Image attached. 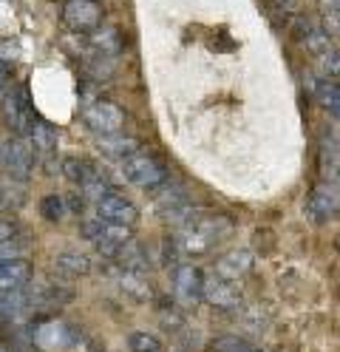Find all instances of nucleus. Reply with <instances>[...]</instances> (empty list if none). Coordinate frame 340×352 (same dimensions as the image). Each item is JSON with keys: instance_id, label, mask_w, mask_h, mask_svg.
<instances>
[{"instance_id": "13", "label": "nucleus", "mask_w": 340, "mask_h": 352, "mask_svg": "<svg viewBox=\"0 0 340 352\" xmlns=\"http://www.w3.org/2000/svg\"><path fill=\"white\" fill-rule=\"evenodd\" d=\"M97 216L108 219V222H120V225H133L136 219H139V210H136V205L128 199V196L122 193H108L105 199L97 202Z\"/></svg>"}, {"instance_id": "35", "label": "nucleus", "mask_w": 340, "mask_h": 352, "mask_svg": "<svg viewBox=\"0 0 340 352\" xmlns=\"http://www.w3.org/2000/svg\"><path fill=\"white\" fill-rule=\"evenodd\" d=\"M14 236H17V225L9 222V219H0V245H3V241H12Z\"/></svg>"}, {"instance_id": "2", "label": "nucleus", "mask_w": 340, "mask_h": 352, "mask_svg": "<svg viewBox=\"0 0 340 352\" xmlns=\"http://www.w3.org/2000/svg\"><path fill=\"white\" fill-rule=\"evenodd\" d=\"M122 173H125V179L136 188H142V190H159V188H165L170 179H168V170L165 165L159 162L153 153L148 151H133L131 157L122 160Z\"/></svg>"}, {"instance_id": "15", "label": "nucleus", "mask_w": 340, "mask_h": 352, "mask_svg": "<svg viewBox=\"0 0 340 352\" xmlns=\"http://www.w3.org/2000/svg\"><path fill=\"white\" fill-rule=\"evenodd\" d=\"M34 276L32 261L26 258H9L0 261V290H14V287H26Z\"/></svg>"}, {"instance_id": "16", "label": "nucleus", "mask_w": 340, "mask_h": 352, "mask_svg": "<svg viewBox=\"0 0 340 352\" xmlns=\"http://www.w3.org/2000/svg\"><path fill=\"white\" fill-rule=\"evenodd\" d=\"M253 261H256V256H253V250H233V253H224L218 261H216V273L218 276H224V278H233V281H238L241 276H247L249 270H253Z\"/></svg>"}, {"instance_id": "17", "label": "nucleus", "mask_w": 340, "mask_h": 352, "mask_svg": "<svg viewBox=\"0 0 340 352\" xmlns=\"http://www.w3.org/2000/svg\"><path fill=\"white\" fill-rule=\"evenodd\" d=\"M88 43L100 57H117L122 52V37L113 26H100L88 34Z\"/></svg>"}, {"instance_id": "34", "label": "nucleus", "mask_w": 340, "mask_h": 352, "mask_svg": "<svg viewBox=\"0 0 340 352\" xmlns=\"http://www.w3.org/2000/svg\"><path fill=\"white\" fill-rule=\"evenodd\" d=\"M17 43L14 40H0V63H9V60H17Z\"/></svg>"}, {"instance_id": "1", "label": "nucleus", "mask_w": 340, "mask_h": 352, "mask_svg": "<svg viewBox=\"0 0 340 352\" xmlns=\"http://www.w3.org/2000/svg\"><path fill=\"white\" fill-rule=\"evenodd\" d=\"M233 236V222L227 216H196L185 228H179L176 241L185 256H204L210 248Z\"/></svg>"}, {"instance_id": "33", "label": "nucleus", "mask_w": 340, "mask_h": 352, "mask_svg": "<svg viewBox=\"0 0 340 352\" xmlns=\"http://www.w3.org/2000/svg\"><path fill=\"white\" fill-rule=\"evenodd\" d=\"M324 29L329 37H340V9L324 12Z\"/></svg>"}, {"instance_id": "21", "label": "nucleus", "mask_w": 340, "mask_h": 352, "mask_svg": "<svg viewBox=\"0 0 340 352\" xmlns=\"http://www.w3.org/2000/svg\"><path fill=\"white\" fill-rule=\"evenodd\" d=\"M29 142L34 145V151H40L43 157H52L54 148H57V134H54V128L52 125H45L43 120H37L29 131Z\"/></svg>"}, {"instance_id": "24", "label": "nucleus", "mask_w": 340, "mask_h": 352, "mask_svg": "<svg viewBox=\"0 0 340 352\" xmlns=\"http://www.w3.org/2000/svg\"><path fill=\"white\" fill-rule=\"evenodd\" d=\"M301 43L306 46V52H312L315 57H321L324 52H329V49H332V37L326 34V29H324V26H312V29H309V34H306Z\"/></svg>"}, {"instance_id": "30", "label": "nucleus", "mask_w": 340, "mask_h": 352, "mask_svg": "<svg viewBox=\"0 0 340 352\" xmlns=\"http://www.w3.org/2000/svg\"><path fill=\"white\" fill-rule=\"evenodd\" d=\"M63 205H65V199L63 196H45V199L40 202V213H43V219H49V222H60L63 219Z\"/></svg>"}, {"instance_id": "10", "label": "nucleus", "mask_w": 340, "mask_h": 352, "mask_svg": "<svg viewBox=\"0 0 340 352\" xmlns=\"http://www.w3.org/2000/svg\"><path fill=\"white\" fill-rule=\"evenodd\" d=\"M173 296L179 304L185 307H196L199 301H204V276L193 264H181L173 270Z\"/></svg>"}, {"instance_id": "14", "label": "nucleus", "mask_w": 340, "mask_h": 352, "mask_svg": "<svg viewBox=\"0 0 340 352\" xmlns=\"http://www.w3.org/2000/svg\"><path fill=\"white\" fill-rule=\"evenodd\" d=\"M37 296L26 287H14V290H0V318H20L26 316L34 307Z\"/></svg>"}, {"instance_id": "36", "label": "nucleus", "mask_w": 340, "mask_h": 352, "mask_svg": "<svg viewBox=\"0 0 340 352\" xmlns=\"http://www.w3.org/2000/svg\"><path fill=\"white\" fill-rule=\"evenodd\" d=\"M329 114H332V117H335V120L340 122V91H337V97H335V102L329 105Z\"/></svg>"}, {"instance_id": "5", "label": "nucleus", "mask_w": 340, "mask_h": 352, "mask_svg": "<svg viewBox=\"0 0 340 352\" xmlns=\"http://www.w3.org/2000/svg\"><path fill=\"white\" fill-rule=\"evenodd\" d=\"M0 165L6 168V173L12 179H20L26 182L32 170H34V151H32V142L23 140V137H14V140H3L0 142Z\"/></svg>"}, {"instance_id": "28", "label": "nucleus", "mask_w": 340, "mask_h": 352, "mask_svg": "<svg viewBox=\"0 0 340 352\" xmlns=\"http://www.w3.org/2000/svg\"><path fill=\"white\" fill-rule=\"evenodd\" d=\"M213 349H216V352H256L253 344H247V341L238 338V336H218V338L213 341Z\"/></svg>"}, {"instance_id": "32", "label": "nucleus", "mask_w": 340, "mask_h": 352, "mask_svg": "<svg viewBox=\"0 0 340 352\" xmlns=\"http://www.w3.org/2000/svg\"><path fill=\"white\" fill-rule=\"evenodd\" d=\"M23 250H26V241H3L0 245V261H9V258H23Z\"/></svg>"}, {"instance_id": "6", "label": "nucleus", "mask_w": 340, "mask_h": 352, "mask_svg": "<svg viewBox=\"0 0 340 352\" xmlns=\"http://www.w3.org/2000/svg\"><path fill=\"white\" fill-rule=\"evenodd\" d=\"M125 111L117 105V102H111V100H94L91 105H85V111H82V120L85 125L94 131L97 137H105V134H120L122 125H125Z\"/></svg>"}, {"instance_id": "27", "label": "nucleus", "mask_w": 340, "mask_h": 352, "mask_svg": "<svg viewBox=\"0 0 340 352\" xmlns=\"http://www.w3.org/2000/svg\"><path fill=\"white\" fill-rule=\"evenodd\" d=\"M128 349L131 352H159L162 349V341L150 333H131L128 336Z\"/></svg>"}, {"instance_id": "19", "label": "nucleus", "mask_w": 340, "mask_h": 352, "mask_svg": "<svg viewBox=\"0 0 340 352\" xmlns=\"http://www.w3.org/2000/svg\"><path fill=\"white\" fill-rule=\"evenodd\" d=\"M97 145H100V151L105 153V157H113V160H125V157H131L133 151H139L136 140H133V137H122V131H120V134H105V137H100Z\"/></svg>"}, {"instance_id": "7", "label": "nucleus", "mask_w": 340, "mask_h": 352, "mask_svg": "<svg viewBox=\"0 0 340 352\" xmlns=\"http://www.w3.org/2000/svg\"><path fill=\"white\" fill-rule=\"evenodd\" d=\"M0 111H3L6 122L17 131L20 137H29L32 125L37 122L26 88H9V91H3V100H0Z\"/></svg>"}, {"instance_id": "8", "label": "nucleus", "mask_w": 340, "mask_h": 352, "mask_svg": "<svg viewBox=\"0 0 340 352\" xmlns=\"http://www.w3.org/2000/svg\"><path fill=\"white\" fill-rule=\"evenodd\" d=\"M80 338V333L71 327V324H65V321H43L32 329V344L43 352H63L68 346H74Z\"/></svg>"}, {"instance_id": "25", "label": "nucleus", "mask_w": 340, "mask_h": 352, "mask_svg": "<svg viewBox=\"0 0 340 352\" xmlns=\"http://www.w3.org/2000/svg\"><path fill=\"white\" fill-rule=\"evenodd\" d=\"M26 199V190H23V182L17 179L12 188L9 185H0V208L3 210H17Z\"/></svg>"}, {"instance_id": "39", "label": "nucleus", "mask_w": 340, "mask_h": 352, "mask_svg": "<svg viewBox=\"0 0 340 352\" xmlns=\"http://www.w3.org/2000/svg\"><path fill=\"white\" fill-rule=\"evenodd\" d=\"M6 80H9V74H6V65L0 63V94H3V88H6Z\"/></svg>"}, {"instance_id": "38", "label": "nucleus", "mask_w": 340, "mask_h": 352, "mask_svg": "<svg viewBox=\"0 0 340 352\" xmlns=\"http://www.w3.org/2000/svg\"><path fill=\"white\" fill-rule=\"evenodd\" d=\"M275 3H278L281 9H286V12H292V9H298V0H275Z\"/></svg>"}, {"instance_id": "20", "label": "nucleus", "mask_w": 340, "mask_h": 352, "mask_svg": "<svg viewBox=\"0 0 340 352\" xmlns=\"http://www.w3.org/2000/svg\"><path fill=\"white\" fill-rule=\"evenodd\" d=\"M117 261H120V267L133 270V273H148V267H150V261H148V256H145L142 245H136L133 239H131V241H125V245L120 248Z\"/></svg>"}, {"instance_id": "31", "label": "nucleus", "mask_w": 340, "mask_h": 352, "mask_svg": "<svg viewBox=\"0 0 340 352\" xmlns=\"http://www.w3.org/2000/svg\"><path fill=\"white\" fill-rule=\"evenodd\" d=\"M88 72H91V77L94 80H111L113 77V57H94L88 63Z\"/></svg>"}, {"instance_id": "3", "label": "nucleus", "mask_w": 340, "mask_h": 352, "mask_svg": "<svg viewBox=\"0 0 340 352\" xmlns=\"http://www.w3.org/2000/svg\"><path fill=\"white\" fill-rule=\"evenodd\" d=\"M82 236H85L88 241H94L100 253L117 258L120 248L125 245V241L133 239V230H131V225L108 222V219L97 216V219H85V222H82Z\"/></svg>"}, {"instance_id": "22", "label": "nucleus", "mask_w": 340, "mask_h": 352, "mask_svg": "<svg viewBox=\"0 0 340 352\" xmlns=\"http://www.w3.org/2000/svg\"><path fill=\"white\" fill-rule=\"evenodd\" d=\"M80 190H82V196H85V199H91V202L97 205L100 199H105L108 193H113V185H111V182L105 179V176H102V173L94 168V170L88 173V179L80 185Z\"/></svg>"}, {"instance_id": "12", "label": "nucleus", "mask_w": 340, "mask_h": 352, "mask_svg": "<svg viewBox=\"0 0 340 352\" xmlns=\"http://www.w3.org/2000/svg\"><path fill=\"white\" fill-rule=\"evenodd\" d=\"M306 216L312 222L324 225L329 219L340 210V190L335 185H324V188H315L309 196H306Z\"/></svg>"}, {"instance_id": "9", "label": "nucleus", "mask_w": 340, "mask_h": 352, "mask_svg": "<svg viewBox=\"0 0 340 352\" xmlns=\"http://www.w3.org/2000/svg\"><path fill=\"white\" fill-rule=\"evenodd\" d=\"M63 23L80 34H91L94 29H100L102 26L100 0H65L63 3Z\"/></svg>"}, {"instance_id": "40", "label": "nucleus", "mask_w": 340, "mask_h": 352, "mask_svg": "<svg viewBox=\"0 0 340 352\" xmlns=\"http://www.w3.org/2000/svg\"><path fill=\"white\" fill-rule=\"evenodd\" d=\"M332 185H335V188L340 190V173H337V176H332Z\"/></svg>"}, {"instance_id": "4", "label": "nucleus", "mask_w": 340, "mask_h": 352, "mask_svg": "<svg viewBox=\"0 0 340 352\" xmlns=\"http://www.w3.org/2000/svg\"><path fill=\"white\" fill-rule=\"evenodd\" d=\"M156 210H159V216H162L165 222H170L176 228H185L190 219H196L193 202L188 199L185 188L170 185V182L165 188H159V193H156Z\"/></svg>"}, {"instance_id": "18", "label": "nucleus", "mask_w": 340, "mask_h": 352, "mask_svg": "<svg viewBox=\"0 0 340 352\" xmlns=\"http://www.w3.org/2000/svg\"><path fill=\"white\" fill-rule=\"evenodd\" d=\"M54 267H57V273L65 276V278H82V276L91 273V261H88V256H82V253L65 250V253H60V256L54 258Z\"/></svg>"}, {"instance_id": "29", "label": "nucleus", "mask_w": 340, "mask_h": 352, "mask_svg": "<svg viewBox=\"0 0 340 352\" xmlns=\"http://www.w3.org/2000/svg\"><path fill=\"white\" fill-rule=\"evenodd\" d=\"M317 69H321V74H324V77L337 80V77H340V54H337L335 49L324 52L321 57H317Z\"/></svg>"}, {"instance_id": "37", "label": "nucleus", "mask_w": 340, "mask_h": 352, "mask_svg": "<svg viewBox=\"0 0 340 352\" xmlns=\"http://www.w3.org/2000/svg\"><path fill=\"white\" fill-rule=\"evenodd\" d=\"M317 3L324 6V12H335V9H340V0H317Z\"/></svg>"}, {"instance_id": "23", "label": "nucleus", "mask_w": 340, "mask_h": 352, "mask_svg": "<svg viewBox=\"0 0 340 352\" xmlns=\"http://www.w3.org/2000/svg\"><path fill=\"white\" fill-rule=\"evenodd\" d=\"M117 281H120V287L125 290V293H131L133 298H145L148 296V281L142 278V273H133V270H120V276H117Z\"/></svg>"}, {"instance_id": "26", "label": "nucleus", "mask_w": 340, "mask_h": 352, "mask_svg": "<svg viewBox=\"0 0 340 352\" xmlns=\"http://www.w3.org/2000/svg\"><path fill=\"white\" fill-rule=\"evenodd\" d=\"M91 170H94V165H88V162H82V160H74V157L63 160V173H65L74 185H82V182L88 179Z\"/></svg>"}, {"instance_id": "11", "label": "nucleus", "mask_w": 340, "mask_h": 352, "mask_svg": "<svg viewBox=\"0 0 340 352\" xmlns=\"http://www.w3.org/2000/svg\"><path fill=\"white\" fill-rule=\"evenodd\" d=\"M204 301L210 307H218V310H236L244 301V293L233 278H224L216 273L210 278H204Z\"/></svg>"}, {"instance_id": "41", "label": "nucleus", "mask_w": 340, "mask_h": 352, "mask_svg": "<svg viewBox=\"0 0 340 352\" xmlns=\"http://www.w3.org/2000/svg\"><path fill=\"white\" fill-rule=\"evenodd\" d=\"M337 82H340V77H337Z\"/></svg>"}]
</instances>
